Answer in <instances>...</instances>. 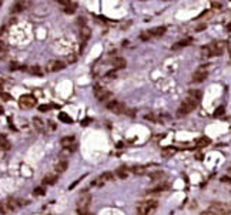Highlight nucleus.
I'll return each mask as SVG.
<instances>
[{
	"instance_id": "obj_1",
	"label": "nucleus",
	"mask_w": 231,
	"mask_h": 215,
	"mask_svg": "<svg viewBox=\"0 0 231 215\" xmlns=\"http://www.w3.org/2000/svg\"><path fill=\"white\" fill-rule=\"evenodd\" d=\"M198 104H200V101H197V100H194V98L187 96V98L181 103V105H180L178 110H177V117H184V115L190 114Z\"/></svg>"
},
{
	"instance_id": "obj_2",
	"label": "nucleus",
	"mask_w": 231,
	"mask_h": 215,
	"mask_svg": "<svg viewBox=\"0 0 231 215\" xmlns=\"http://www.w3.org/2000/svg\"><path fill=\"white\" fill-rule=\"evenodd\" d=\"M157 201L156 199H150V201H143L138 204L137 207V215H150L156 211L157 208Z\"/></svg>"
},
{
	"instance_id": "obj_3",
	"label": "nucleus",
	"mask_w": 231,
	"mask_h": 215,
	"mask_svg": "<svg viewBox=\"0 0 231 215\" xmlns=\"http://www.w3.org/2000/svg\"><path fill=\"white\" fill-rule=\"evenodd\" d=\"M90 202H91V194L90 192H83V195L79 198V202H77L79 215H88Z\"/></svg>"
},
{
	"instance_id": "obj_4",
	"label": "nucleus",
	"mask_w": 231,
	"mask_h": 215,
	"mask_svg": "<svg viewBox=\"0 0 231 215\" xmlns=\"http://www.w3.org/2000/svg\"><path fill=\"white\" fill-rule=\"evenodd\" d=\"M210 211L214 215H228L231 212L230 205L223 204V202H213L210 205Z\"/></svg>"
},
{
	"instance_id": "obj_5",
	"label": "nucleus",
	"mask_w": 231,
	"mask_h": 215,
	"mask_svg": "<svg viewBox=\"0 0 231 215\" xmlns=\"http://www.w3.org/2000/svg\"><path fill=\"white\" fill-rule=\"evenodd\" d=\"M211 56H221L225 48V41H213L207 46Z\"/></svg>"
},
{
	"instance_id": "obj_6",
	"label": "nucleus",
	"mask_w": 231,
	"mask_h": 215,
	"mask_svg": "<svg viewBox=\"0 0 231 215\" xmlns=\"http://www.w3.org/2000/svg\"><path fill=\"white\" fill-rule=\"evenodd\" d=\"M106 107L112 113H114V114H123V113L126 111V105L123 103H120V101H117V100L109 101V103L106 104Z\"/></svg>"
},
{
	"instance_id": "obj_7",
	"label": "nucleus",
	"mask_w": 231,
	"mask_h": 215,
	"mask_svg": "<svg viewBox=\"0 0 231 215\" xmlns=\"http://www.w3.org/2000/svg\"><path fill=\"white\" fill-rule=\"evenodd\" d=\"M36 98L30 94H27V96H22L20 97V100H19V105L22 107V108H32L36 105Z\"/></svg>"
},
{
	"instance_id": "obj_8",
	"label": "nucleus",
	"mask_w": 231,
	"mask_h": 215,
	"mask_svg": "<svg viewBox=\"0 0 231 215\" xmlns=\"http://www.w3.org/2000/svg\"><path fill=\"white\" fill-rule=\"evenodd\" d=\"M94 96L98 101H104V100H107L109 97H112V93L110 91H107L106 88L100 87V86H96L94 87Z\"/></svg>"
},
{
	"instance_id": "obj_9",
	"label": "nucleus",
	"mask_w": 231,
	"mask_h": 215,
	"mask_svg": "<svg viewBox=\"0 0 231 215\" xmlns=\"http://www.w3.org/2000/svg\"><path fill=\"white\" fill-rule=\"evenodd\" d=\"M66 67V63H63L62 60H50L47 63V71H59V70H63Z\"/></svg>"
},
{
	"instance_id": "obj_10",
	"label": "nucleus",
	"mask_w": 231,
	"mask_h": 215,
	"mask_svg": "<svg viewBox=\"0 0 231 215\" xmlns=\"http://www.w3.org/2000/svg\"><path fill=\"white\" fill-rule=\"evenodd\" d=\"M207 76H208V70L206 67H201V69H198L197 71L193 74V81L194 83H201V81H204V80L207 79Z\"/></svg>"
},
{
	"instance_id": "obj_11",
	"label": "nucleus",
	"mask_w": 231,
	"mask_h": 215,
	"mask_svg": "<svg viewBox=\"0 0 231 215\" xmlns=\"http://www.w3.org/2000/svg\"><path fill=\"white\" fill-rule=\"evenodd\" d=\"M126 58H123V57H114L112 60V66L114 67V70H119V69H124L126 67Z\"/></svg>"
},
{
	"instance_id": "obj_12",
	"label": "nucleus",
	"mask_w": 231,
	"mask_h": 215,
	"mask_svg": "<svg viewBox=\"0 0 231 215\" xmlns=\"http://www.w3.org/2000/svg\"><path fill=\"white\" fill-rule=\"evenodd\" d=\"M191 41H193L191 37L184 39V40H180V41H177L175 44L171 46V50H180V48H183V47H187V46H190V44H191Z\"/></svg>"
},
{
	"instance_id": "obj_13",
	"label": "nucleus",
	"mask_w": 231,
	"mask_h": 215,
	"mask_svg": "<svg viewBox=\"0 0 231 215\" xmlns=\"http://www.w3.org/2000/svg\"><path fill=\"white\" fill-rule=\"evenodd\" d=\"M90 36H91V30L88 29V27H81L80 29V39H81V41L83 43H86L88 39H90Z\"/></svg>"
},
{
	"instance_id": "obj_14",
	"label": "nucleus",
	"mask_w": 231,
	"mask_h": 215,
	"mask_svg": "<svg viewBox=\"0 0 231 215\" xmlns=\"http://www.w3.org/2000/svg\"><path fill=\"white\" fill-rule=\"evenodd\" d=\"M27 6V3H23V1H17V3H14L13 6H12V9H10V12L12 13H20V12H23L24 7Z\"/></svg>"
},
{
	"instance_id": "obj_15",
	"label": "nucleus",
	"mask_w": 231,
	"mask_h": 215,
	"mask_svg": "<svg viewBox=\"0 0 231 215\" xmlns=\"http://www.w3.org/2000/svg\"><path fill=\"white\" fill-rule=\"evenodd\" d=\"M148 32L151 34V37L153 36H154V37H159V36H163V34L166 33V27H164V26H159V27H154L151 30H148Z\"/></svg>"
},
{
	"instance_id": "obj_16",
	"label": "nucleus",
	"mask_w": 231,
	"mask_h": 215,
	"mask_svg": "<svg viewBox=\"0 0 231 215\" xmlns=\"http://www.w3.org/2000/svg\"><path fill=\"white\" fill-rule=\"evenodd\" d=\"M116 175L119 177L120 180H126L128 177V168L127 167H120L117 168V171H116Z\"/></svg>"
},
{
	"instance_id": "obj_17",
	"label": "nucleus",
	"mask_w": 231,
	"mask_h": 215,
	"mask_svg": "<svg viewBox=\"0 0 231 215\" xmlns=\"http://www.w3.org/2000/svg\"><path fill=\"white\" fill-rule=\"evenodd\" d=\"M175 152H177V148H174V147H166V148H163V150H161L163 157H166V158H168V157H173Z\"/></svg>"
},
{
	"instance_id": "obj_18",
	"label": "nucleus",
	"mask_w": 231,
	"mask_h": 215,
	"mask_svg": "<svg viewBox=\"0 0 231 215\" xmlns=\"http://www.w3.org/2000/svg\"><path fill=\"white\" fill-rule=\"evenodd\" d=\"M60 143H62V145H63L64 148H67V147H70V145H76V144H74V137H73V136L63 137Z\"/></svg>"
},
{
	"instance_id": "obj_19",
	"label": "nucleus",
	"mask_w": 231,
	"mask_h": 215,
	"mask_svg": "<svg viewBox=\"0 0 231 215\" xmlns=\"http://www.w3.org/2000/svg\"><path fill=\"white\" fill-rule=\"evenodd\" d=\"M10 147H12L10 141L4 136H0V148L4 150V151H7V150H10Z\"/></svg>"
},
{
	"instance_id": "obj_20",
	"label": "nucleus",
	"mask_w": 231,
	"mask_h": 215,
	"mask_svg": "<svg viewBox=\"0 0 231 215\" xmlns=\"http://www.w3.org/2000/svg\"><path fill=\"white\" fill-rule=\"evenodd\" d=\"M63 10H64V13H67V14H73V13H76V10H77V3H76V1H70L69 6H66Z\"/></svg>"
},
{
	"instance_id": "obj_21",
	"label": "nucleus",
	"mask_w": 231,
	"mask_h": 215,
	"mask_svg": "<svg viewBox=\"0 0 231 215\" xmlns=\"http://www.w3.org/2000/svg\"><path fill=\"white\" fill-rule=\"evenodd\" d=\"M67 167H69V162L66 159H62V161H59V164L56 165V171L57 172H64L67 170Z\"/></svg>"
},
{
	"instance_id": "obj_22",
	"label": "nucleus",
	"mask_w": 231,
	"mask_h": 215,
	"mask_svg": "<svg viewBox=\"0 0 231 215\" xmlns=\"http://www.w3.org/2000/svg\"><path fill=\"white\" fill-rule=\"evenodd\" d=\"M130 171H131L133 174H135V175H143L144 172H146V168H144L143 165H134V167L130 168Z\"/></svg>"
},
{
	"instance_id": "obj_23",
	"label": "nucleus",
	"mask_w": 231,
	"mask_h": 215,
	"mask_svg": "<svg viewBox=\"0 0 231 215\" xmlns=\"http://www.w3.org/2000/svg\"><path fill=\"white\" fill-rule=\"evenodd\" d=\"M59 120L62 121V123H66V124H72L73 123V120H72V117L70 115H67L66 113H59Z\"/></svg>"
},
{
	"instance_id": "obj_24",
	"label": "nucleus",
	"mask_w": 231,
	"mask_h": 215,
	"mask_svg": "<svg viewBox=\"0 0 231 215\" xmlns=\"http://www.w3.org/2000/svg\"><path fill=\"white\" fill-rule=\"evenodd\" d=\"M56 181H57L56 175H46L43 178V184L44 185H53V184H56Z\"/></svg>"
},
{
	"instance_id": "obj_25",
	"label": "nucleus",
	"mask_w": 231,
	"mask_h": 215,
	"mask_svg": "<svg viewBox=\"0 0 231 215\" xmlns=\"http://www.w3.org/2000/svg\"><path fill=\"white\" fill-rule=\"evenodd\" d=\"M33 126L37 128L39 131H44V123H43L40 118H37V117H34V118H33Z\"/></svg>"
},
{
	"instance_id": "obj_26",
	"label": "nucleus",
	"mask_w": 231,
	"mask_h": 215,
	"mask_svg": "<svg viewBox=\"0 0 231 215\" xmlns=\"http://www.w3.org/2000/svg\"><path fill=\"white\" fill-rule=\"evenodd\" d=\"M166 174L163 172V171H154V172H150V178H151L153 181H157V180H161V178H164Z\"/></svg>"
},
{
	"instance_id": "obj_27",
	"label": "nucleus",
	"mask_w": 231,
	"mask_h": 215,
	"mask_svg": "<svg viewBox=\"0 0 231 215\" xmlns=\"http://www.w3.org/2000/svg\"><path fill=\"white\" fill-rule=\"evenodd\" d=\"M4 204H6V208H7V211H14V209L17 208L16 201H14L13 198H9L7 201L4 202Z\"/></svg>"
},
{
	"instance_id": "obj_28",
	"label": "nucleus",
	"mask_w": 231,
	"mask_h": 215,
	"mask_svg": "<svg viewBox=\"0 0 231 215\" xmlns=\"http://www.w3.org/2000/svg\"><path fill=\"white\" fill-rule=\"evenodd\" d=\"M210 143H211V140H210L208 137H201V138L197 140V145H198V147H206V145H208Z\"/></svg>"
},
{
	"instance_id": "obj_29",
	"label": "nucleus",
	"mask_w": 231,
	"mask_h": 215,
	"mask_svg": "<svg viewBox=\"0 0 231 215\" xmlns=\"http://www.w3.org/2000/svg\"><path fill=\"white\" fill-rule=\"evenodd\" d=\"M100 180H101V181H113V180H114V174H113V172H109V171H106V172L101 174Z\"/></svg>"
},
{
	"instance_id": "obj_30",
	"label": "nucleus",
	"mask_w": 231,
	"mask_h": 215,
	"mask_svg": "<svg viewBox=\"0 0 231 215\" xmlns=\"http://www.w3.org/2000/svg\"><path fill=\"white\" fill-rule=\"evenodd\" d=\"M117 77V73H116V70H112V71H109V73H106L104 74V79L106 80H113V79H116Z\"/></svg>"
},
{
	"instance_id": "obj_31",
	"label": "nucleus",
	"mask_w": 231,
	"mask_h": 215,
	"mask_svg": "<svg viewBox=\"0 0 231 215\" xmlns=\"http://www.w3.org/2000/svg\"><path fill=\"white\" fill-rule=\"evenodd\" d=\"M33 194L37 195V197H41V195L46 194V190H44L43 187H37V188H34V192H33Z\"/></svg>"
},
{
	"instance_id": "obj_32",
	"label": "nucleus",
	"mask_w": 231,
	"mask_h": 215,
	"mask_svg": "<svg viewBox=\"0 0 231 215\" xmlns=\"http://www.w3.org/2000/svg\"><path fill=\"white\" fill-rule=\"evenodd\" d=\"M201 57H203V58H207V57H211V54H210V50H208L207 46H204V47L201 48Z\"/></svg>"
},
{
	"instance_id": "obj_33",
	"label": "nucleus",
	"mask_w": 231,
	"mask_h": 215,
	"mask_svg": "<svg viewBox=\"0 0 231 215\" xmlns=\"http://www.w3.org/2000/svg\"><path fill=\"white\" fill-rule=\"evenodd\" d=\"M29 71L32 73V74H37V76H40V74H41V70H40L39 66H32V67L29 69Z\"/></svg>"
},
{
	"instance_id": "obj_34",
	"label": "nucleus",
	"mask_w": 231,
	"mask_h": 215,
	"mask_svg": "<svg viewBox=\"0 0 231 215\" xmlns=\"http://www.w3.org/2000/svg\"><path fill=\"white\" fill-rule=\"evenodd\" d=\"M211 7L220 10V9L223 7V3H221V1H211Z\"/></svg>"
},
{
	"instance_id": "obj_35",
	"label": "nucleus",
	"mask_w": 231,
	"mask_h": 215,
	"mask_svg": "<svg viewBox=\"0 0 231 215\" xmlns=\"http://www.w3.org/2000/svg\"><path fill=\"white\" fill-rule=\"evenodd\" d=\"M7 208H6V204L3 202V204H0V214H3V215H7Z\"/></svg>"
},
{
	"instance_id": "obj_36",
	"label": "nucleus",
	"mask_w": 231,
	"mask_h": 215,
	"mask_svg": "<svg viewBox=\"0 0 231 215\" xmlns=\"http://www.w3.org/2000/svg\"><path fill=\"white\" fill-rule=\"evenodd\" d=\"M150 37H151L150 32H144V33H141V34H140V39H141V40H148Z\"/></svg>"
},
{
	"instance_id": "obj_37",
	"label": "nucleus",
	"mask_w": 231,
	"mask_h": 215,
	"mask_svg": "<svg viewBox=\"0 0 231 215\" xmlns=\"http://www.w3.org/2000/svg\"><path fill=\"white\" fill-rule=\"evenodd\" d=\"M50 107H56V105H47V104H43V105H40L39 107V110L40 111H49Z\"/></svg>"
},
{
	"instance_id": "obj_38",
	"label": "nucleus",
	"mask_w": 231,
	"mask_h": 215,
	"mask_svg": "<svg viewBox=\"0 0 231 215\" xmlns=\"http://www.w3.org/2000/svg\"><path fill=\"white\" fill-rule=\"evenodd\" d=\"M223 114H224V107L221 105V107H218V108L215 110L214 115H215V117H218V115H223Z\"/></svg>"
},
{
	"instance_id": "obj_39",
	"label": "nucleus",
	"mask_w": 231,
	"mask_h": 215,
	"mask_svg": "<svg viewBox=\"0 0 231 215\" xmlns=\"http://www.w3.org/2000/svg\"><path fill=\"white\" fill-rule=\"evenodd\" d=\"M0 97H1V98H4L6 101H10V100H13V97L10 96V94H7V93H1V94H0Z\"/></svg>"
},
{
	"instance_id": "obj_40",
	"label": "nucleus",
	"mask_w": 231,
	"mask_h": 215,
	"mask_svg": "<svg viewBox=\"0 0 231 215\" xmlns=\"http://www.w3.org/2000/svg\"><path fill=\"white\" fill-rule=\"evenodd\" d=\"M66 61H67V63H74V61H76V57H74V56H69Z\"/></svg>"
},
{
	"instance_id": "obj_41",
	"label": "nucleus",
	"mask_w": 231,
	"mask_h": 215,
	"mask_svg": "<svg viewBox=\"0 0 231 215\" xmlns=\"http://www.w3.org/2000/svg\"><path fill=\"white\" fill-rule=\"evenodd\" d=\"M221 181H223V183H231V177H223Z\"/></svg>"
},
{
	"instance_id": "obj_42",
	"label": "nucleus",
	"mask_w": 231,
	"mask_h": 215,
	"mask_svg": "<svg viewBox=\"0 0 231 215\" xmlns=\"http://www.w3.org/2000/svg\"><path fill=\"white\" fill-rule=\"evenodd\" d=\"M200 215H214V214H213V212H211L210 209H207V211H203V212H201Z\"/></svg>"
},
{
	"instance_id": "obj_43",
	"label": "nucleus",
	"mask_w": 231,
	"mask_h": 215,
	"mask_svg": "<svg viewBox=\"0 0 231 215\" xmlns=\"http://www.w3.org/2000/svg\"><path fill=\"white\" fill-rule=\"evenodd\" d=\"M4 50H6V46H4V43H3V41H0V53H1V51H4Z\"/></svg>"
},
{
	"instance_id": "obj_44",
	"label": "nucleus",
	"mask_w": 231,
	"mask_h": 215,
	"mask_svg": "<svg viewBox=\"0 0 231 215\" xmlns=\"http://www.w3.org/2000/svg\"><path fill=\"white\" fill-rule=\"evenodd\" d=\"M17 69H20V67H19V64H12V67H10V70H17Z\"/></svg>"
},
{
	"instance_id": "obj_45",
	"label": "nucleus",
	"mask_w": 231,
	"mask_h": 215,
	"mask_svg": "<svg viewBox=\"0 0 231 215\" xmlns=\"http://www.w3.org/2000/svg\"><path fill=\"white\" fill-rule=\"evenodd\" d=\"M77 20H79L77 23H79V24H81V26L84 27V19H83V17H80V19H77Z\"/></svg>"
},
{
	"instance_id": "obj_46",
	"label": "nucleus",
	"mask_w": 231,
	"mask_h": 215,
	"mask_svg": "<svg viewBox=\"0 0 231 215\" xmlns=\"http://www.w3.org/2000/svg\"><path fill=\"white\" fill-rule=\"evenodd\" d=\"M203 29H206V24H201V26H198V27L196 29V32H200V30H203Z\"/></svg>"
},
{
	"instance_id": "obj_47",
	"label": "nucleus",
	"mask_w": 231,
	"mask_h": 215,
	"mask_svg": "<svg viewBox=\"0 0 231 215\" xmlns=\"http://www.w3.org/2000/svg\"><path fill=\"white\" fill-rule=\"evenodd\" d=\"M3 33H4V27H0V36H1Z\"/></svg>"
},
{
	"instance_id": "obj_48",
	"label": "nucleus",
	"mask_w": 231,
	"mask_h": 215,
	"mask_svg": "<svg viewBox=\"0 0 231 215\" xmlns=\"http://www.w3.org/2000/svg\"><path fill=\"white\" fill-rule=\"evenodd\" d=\"M0 114H3V107H0Z\"/></svg>"
},
{
	"instance_id": "obj_49",
	"label": "nucleus",
	"mask_w": 231,
	"mask_h": 215,
	"mask_svg": "<svg viewBox=\"0 0 231 215\" xmlns=\"http://www.w3.org/2000/svg\"><path fill=\"white\" fill-rule=\"evenodd\" d=\"M228 175L231 177V168H230V170H228Z\"/></svg>"
},
{
	"instance_id": "obj_50",
	"label": "nucleus",
	"mask_w": 231,
	"mask_h": 215,
	"mask_svg": "<svg viewBox=\"0 0 231 215\" xmlns=\"http://www.w3.org/2000/svg\"><path fill=\"white\" fill-rule=\"evenodd\" d=\"M1 4H3V1H1V0H0V7H1Z\"/></svg>"
}]
</instances>
